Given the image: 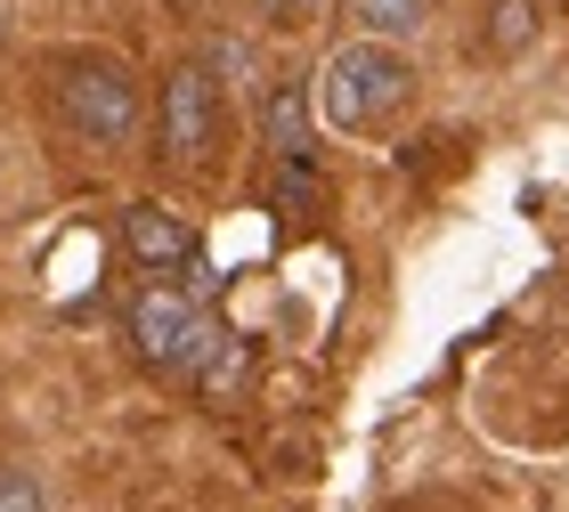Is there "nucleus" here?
<instances>
[{"label": "nucleus", "instance_id": "obj_3", "mask_svg": "<svg viewBox=\"0 0 569 512\" xmlns=\"http://www.w3.org/2000/svg\"><path fill=\"white\" fill-rule=\"evenodd\" d=\"M49 107H58V122L82 147H131V131H139V82H131V66H114V58L58 66Z\"/></svg>", "mask_w": 569, "mask_h": 512}, {"label": "nucleus", "instance_id": "obj_10", "mask_svg": "<svg viewBox=\"0 0 569 512\" xmlns=\"http://www.w3.org/2000/svg\"><path fill=\"white\" fill-rule=\"evenodd\" d=\"M0 512H41V480L17 472V464H0Z\"/></svg>", "mask_w": 569, "mask_h": 512}, {"label": "nucleus", "instance_id": "obj_9", "mask_svg": "<svg viewBox=\"0 0 569 512\" xmlns=\"http://www.w3.org/2000/svg\"><path fill=\"white\" fill-rule=\"evenodd\" d=\"M318 195V163L309 155H277V212H301Z\"/></svg>", "mask_w": 569, "mask_h": 512}, {"label": "nucleus", "instance_id": "obj_7", "mask_svg": "<svg viewBox=\"0 0 569 512\" xmlns=\"http://www.w3.org/2000/svg\"><path fill=\"white\" fill-rule=\"evenodd\" d=\"M529 41H537V0H488V49L521 58Z\"/></svg>", "mask_w": 569, "mask_h": 512}, {"label": "nucleus", "instance_id": "obj_6", "mask_svg": "<svg viewBox=\"0 0 569 512\" xmlns=\"http://www.w3.org/2000/svg\"><path fill=\"white\" fill-rule=\"evenodd\" d=\"M309 98H318V82H277L269 107H261V131L277 155H318V131H309Z\"/></svg>", "mask_w": 569, "mask_h": 512}, {"label": "nucleus", "instance_id": "obj_1", "mask_svg": "<svg viewBox=\"0 0 569 512\" xmlns=\"http://www.w3.org/2000/svg\"><path fill=\"white\" fill-rule=\"evenodd\" d=\"M131 350L154 374L196 382V391H237L244 382V342L220 325L212 293H188V285H147L131 301Z\"/></svg>", "mask_w": 569, "mask_h": 512}, {"label": "nucleus", "instance_id": "obj_2", "mask_svg": "<svg viewBox=\"0 0 569 512\" xmlns=\"http://www.w3.org/2000/svg\"><path fill=\"white\" fill-rule=\"evenodd\" d=\"M407 98H416V73H407L399 41H375V33L333 49L326 73H318V107H326L333 131H350V139H375L382 122H399Z\"/></svg>", "mask_w": 569, "mask_h": 512}, {"label": "nucleus", "instance_id": "obj_12", "mask_svg": "<svg viewBox=\"0 0 569 512\" xmlns=\"http://www.w3.org/2000/svg\"><path fill=\"white\" fill-rule=\"evenodd\" d=\"M269 17H301V9H318V0H261Z\"/></svg>", "mask_w": 569, "mask_h": 512}, {"label": "nucleus", "instance_id": "obj_5", "mask_svg": "<svg viewBox=\"0 0 569 512\" xmlns=\"http://www.w3.org/2000/svg\"><path fill=\"white\" fill-rule=\"evenodd\" d=\"M122 252H131L139 277H179L196 261V237H188L179 212H163V203H131V212H122Z\"/></svg>", "mask_w": 569, "mask_h": 512}, {"label": "nucleus", "instance_id": "obj_8", "mask_svg": "<svg viewBox=\"0 0 569 512\" xmlns=\"http://www.w3.org/2000/svg\"><path fill=\"white\" fill-rule=\"evenodd\" d=\"M350 17H358V33H375V41H407L423 24V0H350Z\"/></svg>", "mask_w": 569, "mask_h": 512}, {"label": "nucleus", "instance_id": "obj_11", "mask_svg": "<svg viewBox=\"0 0 569 512\" xmlns=\"http://www.w3.org/2000/svg\"><path fill=\"white\" fill-rule=\"evenodd\" d=\"M203 66H212L220 82H252V49H244V41H228V33L212 41V58H203Z\"/></svg>", "mask_w": 569, "mask_h": 512}, {"label": "nucleus", "instance_id": "obj_4", "mask_svg": "<svg viewBox=\"0 0 569 512\" xmlns=\"http://www.w3.org/2000/svg\"><path fill=\"white\" fill-rule=\"evenodd\" d=\"M154 131H163V163H203L220 139V73L212 66H171L163 107H154Z\"/></svg>", "mask_w": 569, "mask_h": 512}]
</instances>
